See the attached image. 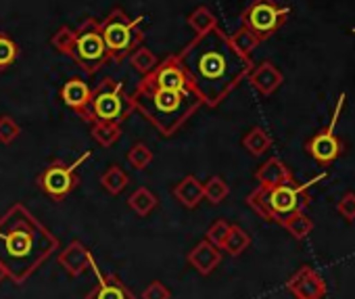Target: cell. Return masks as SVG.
Wrapping results in <instances>:
<instances>
[{"label":"cell","mask_w":355,"mask_h":299,"mask_svg":"<svg viewBox=\"0 0 355 299\" xmlns=\"http://www.w3.org/2000/svg\"><path fill=\"white\" fill-rule=\"evenodd\" d=\"M130 63H132V67H134L138 74H142V78H144V76H148V74L157 67L159 59L153 55V51H148L146 46L140 44V46L130 55Z\"/></svg>","instance_id":"cell-28"},{"label":"cell","mask_w":355,"mask_h":299,"mask_svg":"<svg viewBox=\"0 0 355 299\" xmlns=\"http://www.w3.org/2000/svg\"><path fill=\"white\" fill-rule=\"evenodd\" d=\"M132 101L136 111H140L163 136L175 134L203 105L195 90H165L144 80L138 84Z\"/></svg>","instance_id":"cell-3"},{"label":"cell","mask_w":355,"mask_h":299,"mask_svg":"<svg viewBox=\"0 0 355 299\" xmlns=\"http://www.w3.org/2000/svg\"><path fill=\"white\" fill-rule=\"evenodd\" d=\"M230 226H232V224H228L226 220H216V222L207 228L205 241H209L211 245H216L218 249H222V245H224V241H226V237H228V232H230Z\"/></svg>","instance_id":"cell-32"},{"label":"cell","mask_w":355,"mask_h":299,"mask_svg":"<svg viewBox=\"0 0 355 299\" xmlns=\"http://www.w3.org/2000/svg\"><path fill=\"white\" fill-rule=\"evenodd\" d=\"M322 178H324V174L313 178L311 182H303V185L295 182V178H293V180H286L276 187H257L247 197V205L263 220L276 222L282 226V222L286 218H291L295 212H301L309 205L307 189L311 185L320 182Z\"/></svg>","instance_id":"cell-4"},{"label":"cell","mask_w":355,"mask_h":299,"mask_svg":"<svg viewBox=\"0 0 355 299\" xmlns=\"http://www.w3.org/2000/svg\"><path fill=\"white\" fill-rule=\"evenodd\" d=\"M343 105H345V94H340L336 107H334V113H332V119L326 128H322L318 134H313L307 144H305V151L309 157H313L320 166L328 168L332 162H336L343 153V142L338 140V136L334 134V128H336V121L340 117V111H343Z\"/></svg>","instance_id":"cell-10"},{"label":"cell","mask_w":355,"mask_h":299,"mask_svg":"<svg viewBox=\"0 0 355 299\" xmlns=\"http://www.w3.org/2000/svg\"><path fill=\"white\" fill-rule=\"evenodd\" d=\"M336 212L347 224H353L355 222V193H345L336 203Z\"/></svg>","instance_id":"cell-35"},{"label":"cell","mask_w":355,"mask_h":299,"mask_svg":"<svg viewBox=\"0 0 355 299\" xmlns=\"http://www.w3.org/2000/svg\"><path fill=\"white\" fill-rule=\"evenodd\" d=\"M142 80L157 88H165V90H182V92L195 90L189 74L184 71L180 59H178V55H171V57L163 59L161 63H157V67Z\"/></svg>","instance_id":"cell-11"},{"label":"cell","mask_w":355,"mask_h":299,"mask_svg":"<svg viewBox=\"0 0 355 299\" xmlns=\"http://www.w3.org/2000/svg\"><path fill=\"white\" fill-rule=\"evenodd\" d=\"M142 19L144 17L132 19L123 9L115 7L103 22H98L105 46H107L113 63L125 61L144 42V34L138 28L142 24Z\"/></svg>","instance_id":"cell-6"},{"label":"cell","mask_w":355,"mask_h":299,"mask_svg":"<svg viewBox=\"0 0 355 299\" xmlns=\"http://www.w3.org/2000/svg\"><path fill=\"white\" fill-rule=\"evenodd\" d=\"M274 140L272 136L261 128V126H255L251 128L245 136H243V146L247 148V151L255 157H261L263 153H268L270 148H272Z\"/></svg>","instance_id":"cell-20"},{"label":"cell","mask_w":355,"mask_h":299,"mask_svg":"<svg viewBox=\"0 0 355 299\" xmlns=\"http://www.w3.org/2000/svg\"><path fill=\"white\" fill-rule=\"evenodd\" d=\"M69 57L88 76L98 74L107 63H111L109 51H107L103 34H101V24L94 17H86L80 24V28L73 30V42L69 49Z\"/></svg>","instance_id":"cell-7"},{"label":"cell","mask_w":355,"mask_h":299,"mask_svg":"<svg viewBox=\"0 0 355 299\" xmlns=\"http://www.w3.org/2000/svg\"><path fill=\"white\" fill-rule=\"evenodd\" d=\"M94 272L98 274V284L90 293H86L84 299H136L134 293L128 289V284L117 274L103 276L98 272V268H94Z\"/></svg>","instance_id":"cell-15"},{"label":"cell","mask_w":355,"mask_h":299,"mask_svg":"<svg viewBox=\"0 0 355 299\" xmlns=\"http://www.w3.org/2000/svg\"><path fill=\"white\" fill-rule=\"evenodd\" d=\"M19 134H21V126L13 117L0 115V142H3V144H11Z\"/></svg>","instance_id":"cell-33"},{"label":"cell","mask_w":355,"mask_h":299,"mask_svg":"<svg viewBox=\"0 0 355 299\" xmlns=\"http://www.w3.org/2000/svg\"><path fill=\"white\" fill-rule=\"evenodd\" d=\"M230 38V44L234 46V51L236 53H241L243 57H249L257 46H259V38L253 34V32H249L247 28H241V30H236L232 36H228Z\"/></svg>","instance_id":"cell-27"},{"label":"cell","mask_w":355,"mask_h":299,"mask_svg":"<svg viewBox=\"0 0 355 299\" xmlns=\"http://www.w3.org/2000/svg\"><path fill=\"white\" fill-rule=\"evenodd\" d=\"M189 264L203 276H209L220 264H222V249H218L216 245H211L209 241H201L197 243L191 251H189Z\"/></svg>","instance_id":"cell-16"},{"label":"cell","mask_w":355,"mask_h":299,"mask_svg":"<svg viewBox=\"0 0 355 299\" xmlns=\"http://www.w3.org/2000/svg\"><path fill=\"white\" fill-rule=\"evenodd\" d=\"M57 262L59 266L71 276V278H78L82 276L86 270H94L96 264H94V257H92V251L82 243V241H71L63 251H59L57 255Z\"/></svg>","instance_id":"cell-13"},{"label":"cell","mask_w":355,"mask_h":299,"mask_svg":"<svg viewBox=\"0 0 355 299\" xmlns=\"http://www.w3.org/2000/svg\"><path fill=\"white\" fill-rule=\"evenodd\" d=\"M136 111L132 94L123 90V84L113 78H103V82L92 88V96L86 109L80 113L84 121H125Z\"/></svg>","instance_id":"cell-5"},{"label":"cell","mask_w":355,"mask_h":299,"mask_svg":"<svg viewBox=\"0 0 355 299\" xmlns=\"http://www.w3.org/2000/svg\"><path fill=\"white\" fill-rule=\"evenodd\" d=\"M255 180L259 182V187H276L282 185L286 180H293V174L288 170V166L278 160V157H270L257 172H255Z\"/></svg>","instance_id":"cell-18"},{"label":"cell","mask_w":355,"mask_h":299,"mask_svg":"<svg viewBox=\"0 0 355 299\" xmlns=\"http://www.w3.org/2000/svg\"><path fill=\"white\" fill-rule=\"evenodd\" d=\"M173 197L180 201V205H184L187 210H195L201 205V201L205 199L203 195V182L197 176H187L180 185H175L173 189Z\"/></svg>","instance_id":"cell-19"},{"label":"cell","mask_w":355,"mask_h":299,"mask_svg":"<svg viewBox=\"0 0 355 299\" xmlns=\"http://www.w3.org/2000/svg\"><path fill=\"white\" fill-rule=\"evenodd\" d=\"M157 205H159L157 195L150 193L146 187L136 189V191L128 197V207H130L136 216H140V218H146L153 210H157Z\"/></svg>","instance_id":"cell-21"},{"label":"cell","mask_w":355,"mask_h":299,"mask_svg":"<svg viewBox=\"0 0 355 299\" xmlns=\"http://www.w3.org/2000/svg\"><path fill=\"white\" fill-rule=\"evenodd\" d=\"M203 195H205V199H207L211 205H220L222 201H226V199H228V195H230V187L226 185V180H224V178H220V176H211V178L203 185Z\"/></svg>","instance_id":"cell-29"},{"label":"cell","mask_w":355,"mask_h":299,"mask_svg":"<svg viewBox=\"0 0 355 299\" xmlns=\"http://www.w3.org/2000/svg\"><path fill=\"white\" fill-rule=\"evenodd\" d=\"M142 299H171V291L161 282V280H153L146 284V289L140 295Z\"/></svg>","instance_id":"cell-36"},{"label":"cell","mask_w":355,"mask_h":299,"mask_svg":"<svg viewBox=\"0 0 355 299\" xmlns=\"http://www.w3.org/2000/svg\"><path fill=\"white\" fill-rule=\"evenodd\" d=\"M90 96H92V88H90L82 78H71V80H67V82L63 84V88H61V101H63L69 109H73L78 115L86 109Z\"/></svg>","instance_id":"cell-17"},{"label":"cell","mask_w":355,"mask_h":299,"mask_svg":"<svg viewBox=\"0 0 355 299\" xmlns=\"http://www.w3.org/2000/svg\"><path fill=\"white\" fill-rule=\"evenodd\" d=\"M175 55L207 107H218L253 69L251 57L236 53L220 28L197 36Z\"/></svg>","instance_id":"cell-1"},{"label":"cell","mask_w":355,"mask_h":299,"mask_svg":"<svg viewBox=\"0 0 355 299\" xmlns=\"http://www.w3.org/2000/svg\"><path fill=\"white\" fill-rule=\"evenodd\" d=\"M19 57V49L15 44L13 38H9L7 34H0V71L11 67Z\"/></svg>","instance_id":"cell-31"},{"label":"cell","mask_w":355,"mask_h":299,"mask_svg":"<svg viewBox=\"0 0 355 299\" xmlns=\"http://www.w3.org/2000/svg\"><path fill=\"white\" fill-rule=\"evenodd\" d=\"M90 136L101 146H113L121 138V123H115V121H92L90 123Z\"/></svg>","instance_id":"cell-22"},{"label":"cell","mask_w":355,"mask_h":299,"mask_svg":"<svg viewBox=\"0 0 355 299\" xmlns=\"http://www.w3.org/2000/svg\"><path fill=\"white\" fill-rule=\"evenodd\" d=\"M286 291L295 299H324L328 293V287L324 278L311 266H301L286 280Z\"/></svg>","instance_id":"cell-12"},{"label":"cell","mask_w":355,"mask_h":299,"mask_svg":"<svg viewBox=\"0 0 355 299\" xmlns=\"http://www.w3.org/2000/svg\"><path fill=\"white\" fill-rule=\"evenodd\" d=\"M288 9L278 5L276 0H253V3L243 11L241 22L243 28L253 32L259 42L274 36L288 19Z\"/></svg>","instance_id":"cell-8"},{"label":"cell","mask_w":355,"mask_h":299,"mask_svg":"<svg viewBox=\"0 0 355 299\" xmlns=\"http://www.w3.org/2000/svg\"><path fill=\"white\" fill-rule=\"evenodd\" d=\"M130 178L128 174L119 168V166H109L103 174H101V185L109 195H119L125 187H128Z\"/></svg>","instance_id":"cell-25"},{"label":"cell","mask_w":355,"mask_h":299,"mask_svg":"<svg viewBox=\"0 0 355 299\" xmlns=\"http://www.w3.org/2000/svg\"><path fill=\"white\" fill-rule=\"evenodd\" d=\"M189 26L195 30L197 36L211 32L214 28H218V19L216 15L207 9V7H197L191 15H189Z\"/></svg>","instance_id":"cell-26"},{"label":"cell","mask_w":355,"mask_h":299,"mask_svg":"<svg viewBox=\"0 0 355 299\" xmlns=\"http://www.w3.org/2000/svg\"><path fill=\"white\" fill-rule=\"evenodd\" d=\"M128 162L136 170H146L153 162V151L144 142H136L130 151H128Z\"/></svg>","instance_id":"cell-30"},{"label":"cell","mask_w":355,"mask_h":299,"mask_svg":"<svg viewBox=\"0 0 355 299\" xmlns=\"http://www.w3.org/2000/svg\"><path fill=\"white\" fill-rule=\"evenodd\" d=\"M249 245H251V234L245 228L232 224L230 232H228V237H226V241L222 245V251H226L232 257H239L241 253H245L249 249Z\"/></svg>","instance_id":"cell-24"},{"label":"cell","mask_w":355,"mask_h":299,"mask_svg":"<svg viewBox=\"0 0 355 299\" xmlns=\"http://www.w3.org/2000/svg\"><path fill=\"white\" fill-rule=\"evenodd\" d=\"M282 228H284L295 241H305V239L311 234V230H313V220L301 210V212H295L291 218H286V220L282 222Z\"/></svg>","instance_id":"cell-23"},{"label":"cell","mask_w":355,"mask_h":299,"mask_svg":"<svg viewBox=\"0 0 355 299\" xmlns=\"http://www.w3.org/2000/svg\"><path fill=\"white\" fill-rule=\"evenodd\" d=\"M71 42H73V30L63 26L57 30V34L51 38V44L61 53V55H67L69 57V49H71Z\"/></svg>","instance_id":"cell-34"},{"label":"cell","mask_w":355,"mask_h":299,"mask_svg":"<svg viewBox=\"0 0 355 299\" xmlns=\"http://www.w3.org/2000/svg\"><path fill=\"white\" fill-rule=\"evenodd\" d=\"M55 251L59 239L26 205L15 203L0 216V266L17 287L26 284Z\"/></svg>","instance_id":"cell-2"},{"label":"cell","mask_w":355,"mask_h":299,"mask_svg":"<svg viewBox=\"0 0 355 299\" xmlns=\"http://www.w3.org/2000/svg\"><path fill=\"white\" fill-rule=\"evenodd\" d=\"M88 157V155H86ZM78 160L76 164H65L61 160H55L38 178H36V185L42 189L44 195H49L53 201H63L65 197H69L78 185H80V176H78V166L86 160Z\"/></svg>","instance_id":"cell-9"},{"label":"cell","mask_w":355,"mask_h":299,"mask_svg":"<svg viewBox=\"0 0 355 299\" xmlns=\"http://www.w3.org/2000/svg\"><path fill=\"white\" fill-rule=\"evenodd\" d=\"M247 78H249V82L253 84V88H255L259 94H263V96L274 94V92L282 86V82H284L282 71H280L272 61H263V63H259V65H253V69L249 71Z\"/></svg>","instance_id":"cell-14"},{"label":"cell","mask_w":355,"mask_h":299,"mask_svg":"<svg viewBox=\"0 0 355 299\" xmlns=\"http://www.w3.org/2000/svg\"><path fill=\"white\" fill-rule=\"evenodd\" d=\"M5 278H9V276H7L5 268H3V266H0V284H3V280H5Z\"/></svg>","instance_id":"cell-37"}]
</instances>
